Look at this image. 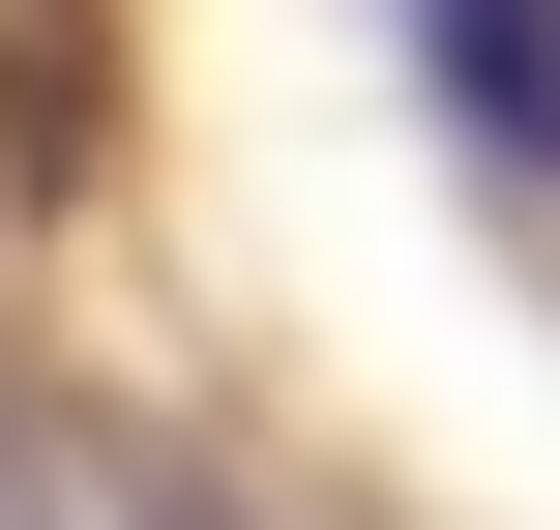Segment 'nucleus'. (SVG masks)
Wrapping results in <instances>:
<instances>
[{
	"label": "nucleus",
	"mask_w": 560,
	"mask_h": 530,
	"mask_svg": "<svg viewBox=\"0 0 560 530\" xmlns=\"http://www.w3.org/2000/svg\"><path fill=\"white\" fill-rule=\"evenodd\" d=\"M413 30H443V118L502 177H560V0H413Z\"/></svg>",
	"instance_id": "f257e3e1"
}]
</instances>
